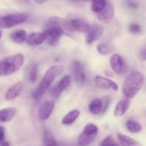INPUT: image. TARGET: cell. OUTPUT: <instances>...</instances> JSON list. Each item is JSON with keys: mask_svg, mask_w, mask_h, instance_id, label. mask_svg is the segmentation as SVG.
Masks as SVG:
<instances>
[{"mask_svg": "<svg viewBox=\"0 0 146 146\" xmlns=\"http://www.w3.org/2000/svg\"><path fill=\"white\" fill-rule=\"evenodd\" d=\"M29 16L25 13H17L4 16L0 18V28L9 29L27 20Z\"/></svg>", "mask_w": 146, "mask_h": 146, "instance_id": "5", "label": "cell"}, {"mask_svg": "<svg viewBox=\"0 0 146 146\" xmlns=\"http://www.w3.org/2000/svg\"><path fill=\"white\" fill-rule=\"evenodd\" d=\"M71 25L74 31L83 34H87L89 31L91 26L86 21L79 19H74L71 21Z\"/></svg>", "mask_w": 146, "mask_h": 146, "instance_id": "15", "label": "cell"}, {"mask_svg": "<svg viewBox=\"0 0 146 146\" xmlns=\"http://www.w3.org/2000/svg\"><path fill=\"white\" fill-rule=\"evenodd\" d=\"M128 4H129V6L131 7H133V8H137V5H136V4H135V3L131 1V2L128 3Z\"/></svg>", "mask_w": 146, "mask_h": 146, "instance_id": "33", "label": "cell"}, {"mask_svg": "<svg viewBox=\"0 0 146 146\" xmlns=\"http://www.w3.org/2000/svg\"><path fill=\"white\" fill-rule=\"evenodd\" d=\"M43 146H58L53 134L48 130H45L43 133Z\"/></svg>", "mask_w": 146, "mask_h": 146, "instance_id": "24", "label": "cell"}, {"mask_svg": "<svg viewBox=\"0 0 146 146\" xmlns=\"http://www.w3.org/2000/svg\"><path fill=\"white\" fill-rule=\"evenodd\" d=\"M24 63L22 54H16L0 61V76H7L18 71Z\"/></svg>", "mask_w": 146, "mask_h": 146, "instance_id": "3", "label": "cell"}, {"mask_svg": "<svg viewBox=\"0 0 146 146\" xmlns=\"http://www.w3.org/2000/svg\"><path fill=\"white\" fill-rule=\"evenodd\" d=\"M99 146H120V145L114 140L113 135H110L101 141Z\"/></svg>", "mask_w": 146, "mask_h": 146, "instance_id": "27", "label": "cell"}, {"mask_svg": "<svg viewBox=\"0 0 146 146\" xmlns=\"http://www.w3.org/2000/svg\"><path fill=\"white\" fill-rule=\"evenodd\" d=\"M38 75V64H35L31 68L29 72V79L32 83H34L37 79Z\"/></svg>", "mask_w": 146, "mask_h": 146, "instance_id": "29", "label": "cell"}, {"mask_svg": "<svg viewBox=\"0 0 146 146\" xmlns=\"http://www.w3.org/2000/svg\"><path fill=\"white\" fill-rule=\"evenodd\" d=\"M1 38H2V32H1V31L0 30V40H1Z\"/></svg>", "mask_w": 146, "mask_h": 146, "instance_id": "37", "label": "cell"}, {"mask_svg": "<svg viewBox=\"0 0 146 146\" xmlns=\"http://www.w3.org/2000/svg\"><path fill=\"white\" fill-rule=\"evenodd\" d=\"M98 133V128L92 123L86 124L78 138V146H88L94 141Z\"/></svg>", "mask_w": 146, "mask_h": 146, "instance_id": "4", "label": "cell"}, {"mask_svg": "<svg viewBox=\"0 0 146 146\" xmlns=\"http://www.w3.org/2000/svg\"><path fill=\"white\" fill-rule=\"evenodd\" d=\"M126 127L128 131L133 133H138L142 130V126L138 122L133 120H129L126 123Z\"/></svg>", "mask_w": 146, "mask_h": 146, "instance_id": "26", "label": "cell"}, {"mask_svg": "<svg viewBox=\"0 0 146 146\" xmlns=\"http://www.w3.org/2000/svg\"><path fill=\"white\" fill-rule=\"evenodd\" d=\"M88 110L94 115H98L102 112L103 102L101 99H94L90 103L88 106Z\"/></svg>", "mask_w": 146, "mask_h": 146, "instance_id": "22", "label": "cell"}, {"mask_svg": "<svg viewBox=\"0 0 146 146\" xmlns=\"http://www.w3.org/2000/svg\"><path fill=\"white\" fill-rule=\"evenodd\" d=\"M26 41L27 44L30 46H38L42 44L45 40H44L43 33L34 32L27 36Z\"/></svg>", "mask_w": 146, "mask_h": 146, "instance_id": "19", "label": "cell"}, {"mask_svg": "<svg viewBox=\"0 0 146 146\" xmlns=\"http://www.w3.org/2000/svg\"><path fill=\"white\" fill-rule=\"evenodd\" d=\"M110 64L113 71L117 74L123 75L128 71V65L120 54H115L110 58Z\"/></svg>", "mask_w": 146, "mask_h": 146, "instance_id": "6", "label": "cell"}, {"mask_svg": "<svg viewBox=\"0 0 146 146\" xmlns=\"http://www.w3.org/2000/svg\"><path fill=\"white\" fill-rule=\"evenodd\" d=\"M144 84V76L139 71L132 72L124 81L123 93L126 98L131 99L138 94Z\"/></svg>", "mask_w": 146, "mask_h": 146, "instance_id": "2", "label": "cell"}, {"mask_svg": "<svg viewBox=\"0 0 146 146\" xmlns=\"http://www.w3.org/2000/svg\"><path fill=\"white\" fill-rule=\"evenodd\" d=\"M97 51L101 55H107L111 52V48L108 44H100L96 47Z\"/></svg>", "mask_w": 146, "mask_h": 146, "instance_id": "28", "label": "cell"}, {"mask_svg": "<svg viewBox=\"0 0 146 146\" xmlns=\"http://www.w3.org/2000/svg\"><path fill=\"white\" fill-rule=\"evenodd\" d=\"M1 146H9V143L7 142V141H4V142H3L2 143H1Z\"/></svg>", "mask_w": 146, "mask_h": 146, "instance_id": "35", "label": "cell"}, {"mask_svg": "<svg viewBox=\"0 0 146 146\" xmlns=\"http://www.w3.org/2000/svg\"><path fill=\"white\" fill-rule=\"evenodd\" d=\"M35 1V2L36 3V4H43V3L46 2V1H48V0H34Z\"/></svg>", "mask_w": 146, "mask_h": 146, "instance_id": "34", "label": "cell"}, {"mask_svg": "<svg viewBox=\"0 0 146 146\" xmlns=\"http://www.w3.org/2000/svg\"><path fill=\"white\" fill-rule=\"evenodd\" d=\"M24 88V84L22 82H18L13 85L12 86L10 87L7 91L5 94V98L6 100L8 101H11L14 100L18 96Z\"/></svg>", "mask_w": 146, "mask_h": 146, "instance_id": "16", "label": "cell"}, {"mask_svg": "<svg viewBox=\"0 0 146 146\" xmlns=\"http://www.w3.org/2000/svg\"><path fill=\"white\" fill-rule=\"evenodd\" d=\"M64 71V67L62 66L54 65L50 67L41 79L38 88L34 91V95H33L34 99H40L44 95V94L46 92L47 90H48L55 78L61 75Z\"/></svg>", "mask_w": 146, "mask_h": 146, "instance_id": "1", "label": "cell"}, {"mask_svg": "<svg viewBox=\"0 0 146 146\" xmlns=\"http://www.w3.org/2000/svg\"><path fill=\"white\" fill-rule=\"evenodd\" d=\"M94 83L98 88H102V89L113 90V91H117L118 89V84L115 81L108 78L101 76H95Z\"/></svg>", "mask_w": 146, "mask_h": 146, "instance_id": "11", "label": "cell"}, {"mask_svg": "<svg viewBox=\"0 0 146 146\" xmlns=\"http://www.w3.org/2000/svg\"><path fill=\"white\" fill-rule=\"evenodd\" d=\"M143 60H144V61L146 60V51L144 52L143 55Z\"/></svg>", "mask_w": 146, "mask_h": 146, "instance_id": "36", "label": "cell"}, {"mask_svg": "<svg viewBox=\"0 0 146 146\" xmlns=\"http://www.w3.org/2000/svg\"><path fill=\"white\" fill-rule=\"evenodd\" d=\"M102 102H103V110H102V113L106 112L107 109H108V106H109V104H110V98L109 97L106 96V97H104L102 100Z\"/></svg>", "mask_w": 146, "mask_h": 146, "instance_id": "31", "label": "cell"}, {"mask_svg": "<svg viewBox=\"0 0 146 146\" xmlns=\"http://www.w3.org/2000/svg\"><path fill=\"white\" fill-rule=\"evenodd\" d=\"M129 31L133 34H138L141 32V27L138 24H132L129 26Z\"/></svg>", "mask_w": 146, "mask_h": 146, "instance_id": "30", "label": "cell"}, {"mask_svg": "<svg viewBox=\"0 0 146 146\" xmlns=\"http://www.w3.org/2000/svg\"><path fill=\"white\" fill-rule=\"evenodd\" d=\"M0 18H1V17H0Z\"/></svg>", "mask_w": 146, "mask_h": 146, "instance_id": "41", "label": "cell"}, {"mask_svg": "<svg viewBox=\"0 0 146 146\" xmlns=\"http://www.w3.org/2000/svg\"><path fill=\"white\" fill-rule=\"evenodd\" d=\"M72 71L74 78L78 85H83L86 81V75L84 66L80 61H75L72 64Z\"/></svg>", "mask_w": 146, "mask_h": 146, "instance_id": "12", "label": "cell"}, {"mask_svg": "<svg viewBox=\"0 0 146 146\" xmlns=\"http://www.w3.org/2000/svg\"><path fill=\"white\" fill-rule=\"evenodd\" d=\"M84 1H91V0H84Z\"/></svg>", "mask_w": 146, "mask_h": 146, "instance_id": "39", "label": "cell"}, {"mask_svg": "<svg viewBox=\"0 0 146 146\" xmlns=\"http://www.w3.org/2000/svg\"><path fill=\"white\" fill-rule=\"evenodd\" d=\"M27 38V31L24 29H19L11 34V38L17 44H21L24 42Z\"/></svg>", "mask_w": 146, "mask_h": 146, "instance_id": "23", "label": "cell"}, {"mask_svg": "<svg viewBox=\"0 0 146 146\" xmlns=\"http://www.w3.org/2000/svg\"><path fill=\"white\" fill-rule=\"evenodd\" d=\"M71 76H64L60 80L59 82L57 84L56 86L52 87V88L50 89L49 93L51 98H54V99H57V98H59L61 93L69 86L70 83H71Z\"/></svg>", "mask_w": 146, "mask_h": 146, "instance_id": "9", "label": "cell"}, {"mask_svg": "<svg viewBox=\"0 0 146 146\" xmlns=\"http://www.w3.org/2000/svg\"><path fill=\"white\" fill-rule=\"evenodd\" d=\"M131 102L128 98H123L118 101L114 110V115L115 117H121L126 113L129 108Z\"/></svg>", "mask_w": 146, "mask_h": 146, "instance_id": "17", "label": "cell"}, {"mask_svg": "<svg viewBox=\"0 0 146 146\" xmlns=\"http://www.w3.org/2000/svg\"><path fill=\"white\" fill-rule=\"evenodd\" d=\"M91 9L94 12L98 13L104 9L107 3V0H91Z\"/></svg>", "mask_w": 146, "mask_h": 146, "instance_id": "25", "label": "cell"}, {"mask_svg": "<svg viewBox=\"0 0 146 146\" xmlns=\"http://www.w3.org/2000/svg\"><path fill=\"white\" fill-rule=\"evenodd\" d=\"M48 27H57L61 29L64 34L70 37L74 36V29L71 23L64 19L58 17H53L48 21Z\"/></svg>", "mask_w": 146, "mask_h": 146, "instance_id": "7", "label": "cell"}, {"mask_svg": "<svg viewBox=\"0 0 146 146\" xmlns=\"http://www.w3.org/2000/svg\"><path fill=\"white\" fill-rule=\"evenodd\" d=\"M118 138L121 146H141L138 141L126 135L119 133Z\"/></svg>", "mask_w": 146, "mask_h": 146, "instance_id": "21", "label": "cell"}, {"mask_svg": "<svg viewBox=\"0 0 146 146\" xmlns=\"http://www.w3.org/2000/svg\"><path fill=\"white\" fill-rule=\"evenodd\" d=\"M55 104L54 101H47L43 103L38 110V117L41 121H46L49 118L54 109Z\"/></svg>", "mask_w": 146, "mask_h": 146, "instance_id": "14", "label": "cell"}, {"mask_svg": "<svg viewBox=\"0 0 146 146\" xmlns=\"http://www.w3.org/2000/svg\"><path fill=\"white\" fill-rule=\"evenodd\" d=\"M17 114V110L13 107L4 108L0 111V122L6 123L11 121Z\"/></svg>", "mask_w": 146, "mask_h": 146, "instance_id": "18", "label": "cell"}, {"mask_svg": "<svg viewBox=\"0 0 146 146\" xmlns=\"http://www.w3.org/2000/svg\"><path fill=\"white\" fill-rule=\"evenodd\" d=\"M72 1H79V0H72Z\"/></svg>", "mask_w": 146, "mask_h": 146, "instance_id": "40", "label": "cell"}, {"mask_svg": "<svg viewBox=\"0 0 146 146\" xmlns=\"http://www.w3.org/2000/svg\"><path fill=\"white\" fill-rule=\"evenodd\" d=\"M79 115L80 111L78 110H72L64 117V118L62 119V123L65 125H71L75 122L76 120L79 117Z\"/></svg>", "mask_w": 146, "mask_h": 146, "instance_id": "20", "label": "cell"}, {"mask_svg": "<svg viewBox=\"0 0 146 146\" xmlns=\"http://www.w3.org/2000/svg\"><path fill=\"white\" fill-rule=\"evenodd\" d=\"M104 29L102 25L99 24H94L91 26L89 31L87 33L86 42L88 44H93L95 41H98L104 34Z\"/></svg>", "mask_w": 146, "mask_h": 146, "instance_id": "10", "label": "cell"}, {"mask_svg": "<svg viewBox=\"0 0 146 146\" xmlns=\"http://www.w3.org/2000/svg\"><path fill=\"white\" fill-rule=\"evenodd\" d=\"M5 137V128L2 125H0V142L4 140Z\"/></svg>", "mask_w": 146, "mask_h": 146, "instance_id": "32", "label": "cell"}, {"mask_svg": "<svg viewBox=\"0 0 146 146\" xmlns=\"http://www.w3.org/2000/svg\"><path fill=\"white\" fill-rule=\"evenodd\" d=\"M114 16V8L112 4L107 1L106 5L104 9L97 13V18L104 23H109L113 19Z\"/></svg>", "mask_w": 146, "mask_h": 146, "instance_id": "13", "label": "cell"}, {"mask_svg": "<svg viewBox=\"0 0 146 146\" xmlns=\"http://www.w3.org/2000/svg\"><path fill=\"white\" fill-rule=\"evenodd\" d=\"M42 33L44 40L51 46L56 45L60 38L64 34L62 30L57 27H48V28Z\"/></svg>", "mask_w": 146, "mask_h": 146, "instance_id": "8", "label": "cell"}, {"mask_svg": "<svg viewBox=\"0 0 146 146\" xmlns=\"http://www.w3.org/2000/svg\"><path fill=\"white\" fill-rule=\"evenodd\" d=\"M61 146H71V145H68V144H62V145H61Z\"/></svg>", "mask_w": 146, "mask_h": 146, "instance_id": "38", "label": "cell"}]
</instances>
